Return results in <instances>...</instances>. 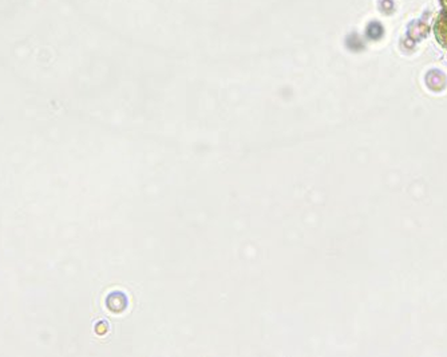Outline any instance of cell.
Returning <instances> with one entry per match:
<instances>
[{
    "label": "cell",
    "mask_w": 447,
    "mask_h": 357,
    "mask_svg": "<svg viewBox=\"0 0 447 357\" xmlns=\"http://www.w3.org/2000/svg\"><path fill=\"white\" fill-rule=\"evenodd\" d=\"M443 7H444V11L440 12L439 20H436V24H435V34H436V39H439V42L443 46H446L447 48V7L446 6H443Z\"/></svg>",
    "instance_id": "cell-1"
}]
</instances>
